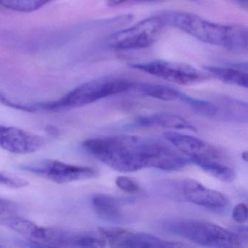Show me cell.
Listing matches in <instances>:
<instances>
[{
  "label": "cell",
  "instance_id": "7c38bea8",
  "mask_svg": "<svg viewBox=\"0 0 248 248\" xmlns=\"http://www.w3.org/2000/svg\"><path fill=\"white\" fill-rule=\"evenodd\" d=\"M181 189L190 202L211 210H221L229 204V200L222 193L210 189L193 179L184 180Z\"/></svg>",
  "mask_w": 248,
  "mask_h": 248
},
{
  "label": "cell",
  "instance_id": "3957f363",
  "mask_svg": "<svg viewBox=\"0 0 248 248\" xmlns=\"http://www.w3.org/2000/svg\"><path fill=\"white\" fill-rule=\"evenodd\" d=\"M133 82L123 78L104 77L85 82L57 101L31 104L37 110L57 111L79 108L116 94L131 91Z\"/></svg>",
  "mask_w": 248,
  "mask_h": 248
},
{
  "label": "cell",
  "instance_id": "9c48e42d",
  "mask_svg": "<svg viewBox=\"0 0 248 248\" xmlns=\"http://www.w3.org/2000/svg\"><path fill=\"white\" fill-rule=\"evenodd\" d=\"M107 242L102 236L86 232H75L56 228H44L38 244L47 247L104 248Z\"/></svg>",
  "mask_w": 248,
  "mask_h": 248
},
{
  "label": "cell",
  "instance_id": "4316f807",
  "mask_svg": "<svg viewBox=\"0 0 248 248\" xmlns=\"http://www.w3.org/2000/svg\"><path fill=\"white\" fill-rule=\"evenodd\" d=\"M242 157L245 162H248V152H245L242 154Z\"/></svg>",
  "mask_w": 248,
  "mask_h": 248
},
{
  "label": "cell",
  "instance_id": "484cf974",
  "mask_svg": "<svg viewBox=\"0 0 248 248\" xmlns=\"http://www.w3.org/2000/svg\"><path fill=\"white\" fill-rule=\"evenodd\" d=\"M236 3L239 4L244 8H247L248 7V0H233Z\"/></svg>",
  "mask_w": 248,
  "mask_h": 248
},
{
  "label": "cell",
  "instance_id": "30bf717a",
  "mask_svg": "<svg viewBox=\"0 0 248 248\" xmlns=\"http://www.w3.org/2000/svg\"><path fill=\"white\" fill-rule=\"evenodd\" d=\"M44 144V139L38 135L0 124V149L15 155H27L40 150Z\"/></svg>",
  "mask_w": 248,
  "mask_h": 248
},
{
  "label": "cell",
  "instance_id": "52a82bcc",
  "mask_svg": "<svg viewBox=\"0 0 248 248\" xmlns=\"http://www.w3.org/2000/svg\"><path fill=\"white\" fill-rule=\"evenodd\" d=\"M130 67L181 85H195L208 80L211 77L190 65L168 61L155 60L133 63Z\"/></svg>",
  "mask_w": 248,
  "mask_h": 248
},
{
  "label": "cell",
  "instance_id": "2e32d148",
  "mask_svg": "<svg viewBox=\"0 0 248 248\" xmlns=\"http://www.w3.org/2000/svg\"><path fill=\"white\" fill-rule=\"evenodd\" d=\"M94 210L101 218L107 221H119L122 218V213L118 202L111 196L98 194L93 198Z\"/></svg>",
  "mask_w": 248,
  "mask_h": 248
},
{
  "label": "cell",
  "instance_id": "83f0119b",
  "mask_svg": "<svg viewBox=\"0 0 248 248\" xmlns=\"http://www.w3.org/2000/svg\"><path fill=\"white\" fill-rule=\"evenodd\" d=\"M2 94L0 93V100H1V98H2Z\"/></svg>",
  "mask_w": 248,
  "mask_h": 248
},
{
  "label": "cell",
  "instance_id": "7402d4cb",
  "mask_svg": "<svg viewBox=\"0 0 248 248\" xmlns=\"http://www.w3.org/2000/svg\"><path fill=\"white\" fill-rule=\"evenodd\" d=\"M28 181L19 177L12 176L5 173H0V185L10 188H20L27 186Z\"/></svg>",
  "mask_w": 248,
  "mask_h": 248
},
{
  "label": "cell",
  "instance_id": "ac0fdd59",
  "mask_svg": "<svg viewBox=\"0 0 248 248\" xmlns=\"http://www.w3.org/2000/svg\"><path fill=\"white\" fill-rule=\"evenodd\" d=\"M189 160L222 182L231 183L236 178L235 171L220 161L207 158H193Z\"/></svg>",
  "mask_w": 248,
  "mask_h": 248
},
{
  "label": "cell",
  "instance_id": "d4e9b609",
  "mask_svg": "<svg viewBox=\"0 0 248 248\" xmlns=\"http://www.w3.org/2000/svg\"><path fill=\"white\" fill-rule=\"evenodd\" d=\"M162 0H107L109 6L116 7L130 4L149 3V2H159Z\"/></svg>",
  "mask_w": 248,
  "mask_h": 248
},
{
  "label": "cell",
  "instance_id": "9a60e30c",
  "mask_svg": "<svg viewBox=\"0 0 248 248\" xmlns=\"http://www.w3.org/2000/svg\"><path fill=\"white\" fill-rule=\"evenodd\" d=\"M0 225L28 237L33 242H37L42 230V227L31 220L14 215H7L0 217Z\"/></svg>",
  "mask_w": 248,
  "mask_h": 248
},
{
  "label": "cell",
  "instance_id": "6da1fadb",
  "mask_svg": "<svg viewBox=\"0 0 248 248\" xmlns=\"http://www.w3.org/2000/svg\"><path fill=\"white\" fill-rule=\"evenodd\" d=\"M84 149L114 170L131 172L157 168L165 145L136 136L93 138L82 143Z\"/></svg>",
  "mask_w": 248,
  "mask_h": 248
},
{
  "label": "cell",
  "instance_id": "ba28073f",
  "mask_svg": "<svg viewBox=\"0 0 248 248\" xmlns=\"http://www.w3.org/2000/svg\"><path fill=\"white\" fill-rule=\"evenodd\" d=\"M98 232L112 248H165L186 246L181 242L165 240L151 233H136L120 227H100Z\"/></svg>",
  "mask_w": 248,
  "mask_h": 248
},
{
  "label": "cell",
  "instance_id": "5bb4252c",
  "mask_svg": "<svg viewBox=\"0 0 248 248\" xmlns=\"http://www.w3.org/2000/svg\"><path fill=\"white\" fill-rule=\"evenodd\" d=\"M204 70L208 72L211 77L229 85H236L242 88H248V69L241 66H232L231 67L223 66H206Z\"/></svg>",
  "mask_w": 248,
  "mask_h": 248
},
{
  "label": "cell",
  "instance_id": "e0dca14e",
  "mask_svg": "<svg viewBox=\"0 0 248 248\" xmlns=\"http://www.w3.org/2000/svg\"><path fill=\"white\" fill-rule=\"evenodd\" d=\"M132 90H135L146 96L165 101L180 100L183 94L178 90L167 85L147 83V82H140V83L133 82Z\"/></svg>",
  "mask_w": 248,
  "mask_h": 248
},
{
  "label": "cell",
  "instance_id": "ffe728a7",
  "mask_svg": "<svg viewBox=\"0 0 248 248\" xmlns=\"http://www.w3.org/2000/svg\"><path fill=\"white\" fill-rule=\"evenodd\" d=\"M181 101L186 102L190 107L192 108L196 112L207 117H214L218 114L219 108L213 103L203 100L197 99L183 93L181 95Z\"/></svg>",
  "mask_w": 248,
  "mask_h": 248
},
{
  "label": "cell",
  "instance_id": "5b68a950",
  "mask_svg": "<svg viewBox=\"0 0 248 248\" xmlns=\"http://www.w3.org/2000/svg\"><path fill=\"white\" fill-rule=\"evenodd\" d=\"M165 26L159 15L145 18L129 28L111 34L108 46L115 50H139L151 47L157 41Z\"/></svg>",
  "mask_w": 248,
  "mask_h": 248
},
{
  "label": "cell",
  "instance_id": "4fadbf2b",
  "mask_svg": "<svg viewBox=\"0 0 248 248\" xmlns=\"http://www.w3.org/2000/svg\"><path fill=\"white\" fill-rule=\"evenodd\" d=\"M137 123L142 127H161L197 132V127L181 116L172 113H159L139 117Z\"/></svg>",
  "mask_w": 248,
  "mask_h": 248
},
{
  "label": "cell",
  "instance_id": "7a4b0ae2",
  "mask_svg": "<svg viewBox=\"0 0 248 248\" xmlns=\"http://www.w3.org/2000/svg\"><path fill=\"white\" fill-rule=\"evenodd\" d=\"M159 16L165 26L178 29L203 43L236 51L248 49V29L242 24H217L180 11H168Z\"/></svg>",
  "mask_w": 248,
  "mask_h": 248
},
{
  "label": "cell",
  "instance_id": "8fae6325",
  "mask_svg": "<svg viewBox=\"0 0 248 248\" xmlns=\"http://www.w3.org/2000/svg\"><path fill=\"white\" fill-rule=\"evenodd\" d=\"M165 139L184 155L193 158H207L223 162L224 155L213 145L188 135L168 131L164 133Z\"/></svg>",
  "mask_w": 248,
  "mask_h": 248
},
{
  "label": "cell",
  "instance_id": "44dd1931",
  "mask_svg": "<svg viewBox=\"0 0 248 248\" xmlns=\"http://www.w3.org/2000/svg\"><path fill=\"white\" fill-rule=\"evenodd\" d=\"M116 185L124 192L130 194H139L140 187L134 180L126 176H118L115 181Z\"/></svg>",
  "mask_w": 248,
  "mask_h": 248
},
{
  "label": "cell",
  "instance_id": "d6986e66",
  "mask_svg": "<svg viewBox=\"0 0 248 248\" xmlns=\"http://www.w3.org/2000/svg\"><path fill=\"white\" fill-rule=\"evenodd\" d=\"M53 0H0V5L20 13H31L43 8Z\"/></svg>",
  "mask_w": 248,
  "mask_h": 248
},
{
  "label": "cell",
  "instance_id": "603a6c76",
  "mask_svg": "<svg viewBox=\"0 0 248 248\" xmlns=\"http://www.w3.org/2000/svg\"><path fill=\"white\" fill-rule=\"evenodd\" d=\"M232 217L238 223H244L248 221V207L244 203L236 204L232 212Z\"/></svg>",
  "mask_w": 248,
  "mask_h": 248
},
{
  "label": "cell",
  "instance_id": "8992f818",
  "mask_svg": "<svg viewBox=\"0 0 248 248\" xmlns=\"http://www.w3.org/2000/svg\"><path fill=\"white\" fill-rule=\"evenodd\" d=\"M18 168L59 184L90 179L98 175V171L94 168L70 165L53 159H42L24 164Z\"/></svg>",
  "mask_w": 248,
  "mask_h": 248
},
{
  "label": "cell",
  "instance_id": "277c9868",
  "mask_svg": "<svg viewBox=\"0 0 248 248\" xmlns=\"http://www.w3.org/2000/svg\"><path fill=\"white\" fill-rule=\"evenodd\" d=\"M163 226L166 232L202 246L236 248L242 247L243 242L234 232L206 220H172L164 223Z\"/></svg>",
  "mask_w": 248,
  "mask_h": 248
},
{
  "label": "cell",
  "instance_id": "cb8c5ba5",
  "mask_svg": "<svg viewBox=\"0 0 248 248\" xmlns=\"http://www.w3.org/2000/svg\"><path fill=\"white\" fill-rule=\"evenodd\" d=\"M18 207L15 202L0 197V216L13 214L18 210Z\"/></svg>",
  "mask_w": 248,
  "mask_h": 248
}]
</instances>
